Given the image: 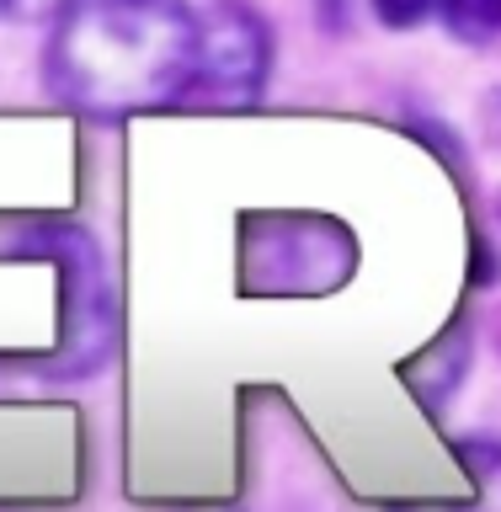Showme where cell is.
<instances>
[{
    "mask_svg": "<svg viewBox=\"0 0 501 512\" xmlns=\"http://www.w3.org/2000/svg\"><path fill=\"white\" fill-rule=\"evenodd\" d=\"M198 11L187 0H75L54 22L43 75L64 107L123 118L192 91Z\"/></svg>",
    "mask_w": 501,
    "mask_h": 512,
    "instance_id": "1",
    "label": "cell"
},
{
    "mask_svg": "<svg viewBox=\"0 0 501 512\" xmlns=\"http://www.w3.org/2000/svg\"><path fill=\"white\" fill-rule=\"evenodd\" d=\"M272 75V27L246 0H208L198 16V64L187 102L251 107Z\"/></svg>",
    "mask_w": 501,
    "mask_h": 512,
    "instance_id": "2",
    "label": "cell"
},
{
    "mask_svg": "<svg viewBox=\"0 0 501 512\" xmlns=\"http://www.w3.org/2000/svg\"><path fill=\"white\" fill-rule=\"evenodd\" d=\"M459 459L470 464L480 496L475 502H454V507H400V512H501V443L496 438H464Z\"/></svg>",
    "mask_w": 501,
    "mask_h": 512,
    "instance_id": "3",
    "label": "cell"
},
{
    "mask_svg": "<svg viewBox=\"0 0 501 512\" xmlns=\"http://www.w3.org/2000/svg\"><path fill=\"white\" fill-rule=\"evenodd\" d=\"M443 22L464 43H491L501 32V0H438Z\"/></svg>",
    "mask_w": 501,
    "mask_h": 512,
    "instance_id": "4",
    "label": "cell"
},
{
    "mask_svg": "<svg viewBox=\"0 0 501 512\" xmlns=\"http://www.w3.org/2000/svg\"><path fill=\"white\" fill-rule=\"evenodd\" d=\"M75 0H0V22L11 27H38V22H59Z\"/></svg>",
    "mask_w": 501,
    "mask_h": 512,
    "instance_id": "5",
    "label": "cell"
},
{
    "mask_svg": "<svg viewBox=\"0 0 501 512\" xmlns=\"http://www.w3.org/2000/svg\"><path fill=\"white\" fill-rule=\"evenodd\" d=\"M438 6V0H368V11L379 16L384 27H395V32H406L416 22H427V11Z\"/></svg>",
    "mask_w": 501,
    "mask_h": 512,
    "instance_id": "6",
    "label": "cell"
}]
</instances>
